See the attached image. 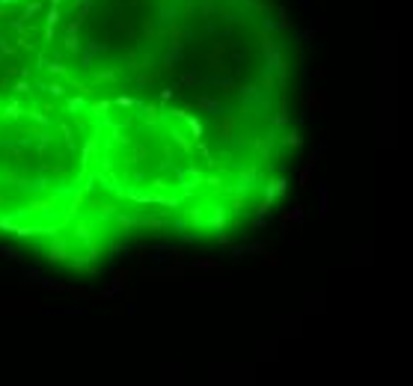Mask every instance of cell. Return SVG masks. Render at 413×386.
<instances>
[{"mask_svg":"<svg viewBox=\"0 0 413 386\" xmlns=\"http://www.w3.org/2000/svg\"><path fill=\"white\" fill-rule=\"evenodd\" d=\"M45 21H48V27H54V24L60 21V9H57V6H51V9H48V18H45Z\"/></svg>","mask_w":413,"mask_h":386,"instance_id":"8fae6325","label":"cell"},{"mask_svg":"<svg viewBox=\"0 0 413 386\" xmlns=\"http://www.w3.org/2000/svg\"><path fill=\"white\" fill-rule=\"evenodd\" d=\"M54 193H57V199H78L81 196V184L71 181L68 187H54Z\"/></svg>","mask_w":413,"mask_h":386,"instance_id":"7a4b0ae2","label":"cell"},{"mask_svg":"<svg viewBox=\"0 0 413 386\" xmlns=\"http://www.w3.org/2000/svg\"><path fill=\"white\" fill-rule=\"evenodd\" d=\"M48 68H51V71H54V74H63V65H60V63H57V60H54V63H51V65H48Z\"/></svg>","mask_w":413,"mask_h":386,"instance_id":"e0dca14e","label":"cell"},{"mask_svg":"<svg viewBox=\"0 0 413 386\" xmlns=\"http://www.w3.org/2000/svg\"><path fill=\"white\" fill-rule=\"evenodd\" d=\"M92 149H95V137H89V140H87V146H84V164L89 161V154H92Z\"/></svg>","mask_w":413,"mask_h":386,"instance_id":"7c38bea8","label":"cell"},{"mask_svg":"<svg viewBox=\"0 0 413 386\" xmlns=\"http://www.w3.org/2000/svg\"><path fill=\"white\" fill-rule=\"evenodd\" d=\"M39 285H42V288H48V291H65V288H68L65 282H57V279H45V277L39 279Z\"/></svg>","mask_w":413,"mask_h":386,"instance_id":"ba28073f","label":"cell"},{"mask_svg":"<svg viewBox=\"0 0 413 386\" xmlns=\"http://www.w3.org/2000/svg\"><path fill=\"white\" fill-rule=\"evenodd\" d=\"M57 3H63V0H51V6H57Z\"/></svg>","mask_w":413,"mask_h":386,"instance_id":"ffe728a7","label":"cell"},{"mask_svg":"<svg viewBox=\"0 0 413 386\" xmlns=\"http://www.w3.org/2000/svg\"><path fill=\"white\" fill-rule=\"evenodd\" d=\"M167 258H170V250H161V247H158V250H155V261L161 264V261H167Z\"/></svg>","mask_w":413,"mask_h":386,"instance_id":"4fadbf2b","label":"cell"},{"mask_svg":"<svg viewBox=\"0 0 413 386\" xmlns=\"http://www.w3.org/2000/svg\"><path fill=\"white\" fill-rule=\"evenodd\" d=\"M6 116H21V113H18V104H15V101H12V104L6 107Z\"/></svg>","mask_w":413,"mask_h":386,"instance_id":"9a60e30c","label":"cell"},{"mask_svg":"<svg viewBox=\"0 0 413 386\" xmlns=\"http://www.w3.org/2000/svg\"><path fill=\"white\" fill-rule=\"evenodd\" d=\"M48 143H51V137L48 134H39V149H48Z\"/></svg>","mask_w":413,"mask_h":386,"instance_id":"2e32d148","label":"cell"},{"mask_svg":"<svg viewBox=\"0 0 413 386\" xmlns=\"http://www.w3.org/2000/svg\"><path fill=\"white\" fill-rule=\"evenodd\" d=\"M87 309H81V306H74V309H45L42 315H48V318H68V315H84Z\"/></svg>","mask_w":413,"mask_h":386,"instance_id":"3957f363","label":"cell"},{"mask_svg":"<svg viewBox=\"0 0 413 386\" xmlns=\"http://www.w3.org/2000/svg\"><path fill=\"white\" fill-rule=\"evenodd\" d=\"M84 107H87V98L84 95H74V98L65 101V113H81Z\"/></svg>","mask_w":413,"mask_h":386,"instance_id":"8992f818","label":"cell"},{"mask_svg":"<svg viewBox=\"0 0 413 386\" xmlns=\"http://www.w3.org/2000/svg\"><path fill=\"white\" fill-rule=\"evenodd\" d=\"M39 89H45V92H48V95H51V98H60V95H63V92H65V89H63V86H60V84H48V86H45V84H39Z\"/></svg>","mask_w":413,"mask_h":386,"instance_id":"9c48e42d","label":"cell"},{"mask_svg":"<svg viewBox=\"0 0 413 386\" xmlns=\"http://www.w3.org/2000/svg\"><path fill=\"white\" fill-rule=\"evenodd\" d=\"M101 51H107V45H104V42H89V45H87V51L81 54V65H84V68H92V57H95V54H101Z\"/></svg>","mask_w":413,"mask_h":386,"instance_id":"6da1fadb","label":"cell"},{"mask_svg":"<svg viewBox=\"0 0 413 386\" xmlns=\"http://www.w3.org/2000/svg\"><path fill=\"white\" fill-rule=\"evenodd\" d=\"M48 184H51L48 178H39V181H21V187H24L27 193H42V190H45Z\"/></svg>","mask_w":413,"mask_h":386,"instance_id":"52a82bcc","label":"cell"},{"mask_svg":"<svg viewBox=\"0 0 413 386\" xmlns=\"http://www.w3.org/2000/svg\"><path fill=\"white\" fill-rule=\"evenodd\" d=\"M15 277H18L21 282H39L45 274H42V270H36V267H27V270H15Z\"/></svg>","mask_w":413,"mask_h":386,"instance_id":"277c9868","label":"cell"},{"mask_svg":"<svg viewBox=\"0 0 413 386\" xmlns=\"http://www.w3.org/2000/svg\"><path fill=\"white\" fill-rule=\"evenodd\" d=\"M0 258H6V261H24V253L18 247H0Z\"/></svg>","mask_w":413,"mask_h":386,"instance_id":"5b68a950","label":"cell"},{"mask_svg":"<svg viewBox=\"0 0 413 386\" xmlns=\"http://www.w3.org/2000/svg\"><path fill=\"white\" fill-rule=\"evenodd\" d=\"M9 3H21V0H0V6H9Z\"/></svg>","mask_w":413,"mask_h":386,"instance_id":"d6986e66","label":"cell"},{"mask_svg":"<svg viewBox=\"0 0 413 386\" xmlns=\"http://www.w3.org/2000/svg\"><path fill=\"white\" fill-rule=\"evenodd\" d=\"M116 104H122V107H131V104H134V101H131V98H128V95H122V98H119V101H116Z\"/></svg>","mask_w":413,"mask_h":386,"instance_id":"ac0fdd59","label":"cell"},{"mask_svg":"<svg viewBox=\"0 0 413 386\" xmlns=\"http://www.w3.org/2000/svg\"><path fill=\"white\" fill-rule=\"evenodd\" d=\"M39 9H42V3H39V0H36V3H27V9L21 12V21H27L30 15H36V12H39Z\"/></svg>","mask_w":413,"mask_h":386,"instance_id":"30bf717a","label":"cell"},{"mask_svg":"<svg viewBox=\"0 0 413 386\" xmlns=\"http://www.w3.org/2000/svg\"><path fill=\"white\" fill-rule=\"evenodd\" d=\"M15 92H30V86H27V84H24V77H21V81H18V84H15Z\"/></svg>","mask_w":413,"mask_h":386,"instance_id":"5bb4252c","label":"cell"}]
</instances>
